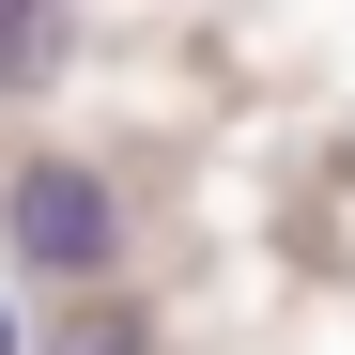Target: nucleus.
<instances>
[{"label":"nucleus","instance_id":"obj_1","mask_svg":"<svg viewBox=\"0 0 355 355\" xmlns=\"http://www.w3.org/2000/svg\"><path fill=\"white\" fill-rule=\"evenodd\" d=\"M0 232H16L31 278H108V263H124V201H108V170H78V155H16Z\"/></svg>","mask_w":355,"mask_h":355},{"label":"nucleus","instance_id":"obj_2","mask_svg":"<svg viewBox=\"0 0 355 355\" xmlns=\"http://www.w3.org/2000/svg\"><path fill=\"white\" fill-rule=\"evenodd\" d=\"M46 355H155V309H124V293H93L78 324H46Z\"/></svg>","mask_w":355,"mask_h":355},{"label":"nucleus","instance_id":"obj_3","mask_svg":"<svg viewBox=\"0 0 355 355\" xmlns=\"http://www.w3.org/2000/svg\"><path fill=\"white\" fill-rule=\"evenodd\" d=\"M62 46H78L62 16H0V93H31V78H62Z\"/></svg>","mask_w":355,"mask_h":355},{"label":"nucleus","instance_id":"obj_4","mask_svg":"<svg viewBox=\"0 0 355 355\" xmlns=\"http://www.w3.org/2000/svg\"><path fill=\"white\" fill-rule=\"evenodd\" d=\"M0 355H16V309H0Z\"/></svg>","mask_w":355,"mask_h":355}]
</instances>
